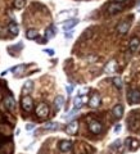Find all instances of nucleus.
Here are the masks:
<instances>
[{"label": "nucleus", "mask_w": 140, "mask_h": 154, "mask_svg": "<svg viewBox=\"0 0 140 154\" xmlns=\"http://www.w3.org/2000/svg\"><path fill=\"white\" fill-rule=\"evenodd\" d=\"M22 108L26 110V112H31L32 108H33V100L31 96L25 95L22 98Z\"/></svg>", "instance_id": "f03ea898"}, {"label": "nucleus", "mask_w": 140, "mask_h": 154, "mask_svg": "<svg viewBox=\"0 0 140 154\" xmlns=\"http://www.w3.org/2000/svg\"><path fill=\"white\" fill-rule=\"evenodd\" d=\"M54 105H55V109L57 110H59L63 108V105H64V98L62 95H58L55 100H54Z\"/></svg>", "instance_id": "a211bd4d"}, {"label": "nucleus", "mask_w": 140, "mask_h": 154, "mask_svg": "<svg viewBox=\"0 0 140 154\" xmlns=\"http://www.w3.org/2000/svg\"><path fill=\"white\" fill-rule=\"evenodd\" d=\"M126 144H127V146L130 150H136V149L139 148V141L138 140H135V139H126Z\"/></svg>", "instance_id": "f3484780"}, {"label": "nucleus", "mask_w": 140, "mask_h": 154, "mask_svg": "<svg viewBox=\"0 0 140 154\" xmlns=\"http://www.w3.org/2000/svg\"><path fill=\"white\" fill-rule=\"evenodd\" d=\"M14 7L17 9H22L25 7V0H14Z\"/></svg>", "instance_id": "393cba45"}, {"label": "nucleus", "mask_w": 140, "mask_h": 154, "mask_svg": "<svg viewBox=\"0 0 140 154\" xmlns=\"http://www.w3.org/2000/svg\"><path fill=\"white\" fill-rule=\"evenodd\" d=\"M36 114H37L40 118H46L48 116H49V107H48L45 103L39 104L37 108H36Z\"/></svg>", "instance_id": "f257e3e1"}, {"label": "nucleus", "mask_w": 140, "mask_h": 154, "mask_svg": "<svg viewBox=\"0 0 140 154\" xmlns=\"http://www.w3.org/2000/svg\"><path fill=\"white\" fill-rule=\"evenodd\" d=\"M104 71L107 72V73H113V72L116 71V62H114V60H110V62H108V64L105 66Z\"/></svg>", "instance_id": "aec40b11"}, {"label": "nucleus", "mask_w": 140, "mask_h": 154, "mask_svg": "<svg viewBox=\"0 0 140 154\" xmlns=\"http://www.w3.org/2000/svg\"><path fill=\"white\" fill-rule=\"evenodd\" d=\"M112 113L116 118H121L122 116H123V105L122 104H117V105H114V108L112 110Z\"/></svg>", "instance_id": "4468645a"}, {"label": "nucleus", "mask_w": 140, "mask_h": 154, "mask_svg": "<svg viewBox=\"0 0 140 154\" xmlns=\"http://www.w3.org/2000/svg\"><path fill=\"white\" fill-rule=\"evenodd\" d=\"M44 51L48 55H54V50H53V49H45Z\"/></svg>", "instance_id": "cd10ccee"}, {"label": "nucleus", "mask_w": 140, "mask_h": 154, "mask_svg": "<svg viewBox=\"0 0 140 154\" xmlns=\"http://www.w3.org/2000/svg\"><path fill=\"white\" fill-rule=\"evenodd\" d=\"M123 9V4H120V3H112V4H109L108 5V13L109 14H116V13H118V12H121Z\"/></svg>", "instance_id": "423d86ee"}, {"label": "nucleus", "mask_w": 140, "mask_h": 154, "mask_svg": "<svg viewBox=\"0 0 140 154\" xmlns=\"http://www.w3.org/2000/svg\"><path fill=\"white\" fill-rule=\"evenodd\" d=\"M37 36H39V32L35 28H30V30H27V32H26V37L30 38V40H33V38H36Z\"/></svg>", "instance_id": "412c9836"}, {"label": "nucleus", "mask_w": 140, "mask_h": 154, "mask_svg": "<svg viewBox=\"0 0 140 154\" xmlns=\"http://www.w3.org/2000/svg\"><path fill=\"white\" fill-rule=\"evenodd\" d=\"M72 90H73V88H72L71 85L67 86V91H68V94H72Z\"/></svg>", "instance_id": "c756f323"}, {"label": "nucleus", "mask_w": 140, "mask_h": 154, "mask_svg": "<svg viewBox=\"0 0 140 154\" xmlns=\"http://www.w3.org/2000/svg\"><path fill=\"white\" fill-rule=\"evenodd\" d=\"M129 28H130V23L126 22V21H123V22H121V23H120V25L117 26V31L121 33V35H125V33L129 31Z\"/></svg>", "instance_id": "2eb2a0df"}, {"label": "nucleus", "mask_w": 140, "mask_h": 154, "mask_svg": "<svg viewBox=\"0 0 140 154\" xmlns=\"http://www.w3.org/2000/svg\"><path fill=\"white\" fill-rule=\"evenodd\" d=\"M100 102H102V99H100V95L99 94H94L89 99V105H90L91 108H98L99 105H100Z\"/></svg>", "instance_id": "6e6552de"}, {"label": "nucleus", "mask_w": 140, "mask_h": 154, "mask_svg": "<svg viewBox=\"0 0 140 154\" xmlns=\"http://www.w3.org/2000/svg\"><path fill=\"white\" fill-rule=\"evenodd\" d=\"M76 25H79V19L77 18H71V19H67V21H64L63 23H62V28H63L64 31H70Z\"/></svg>", "instance_id": "7ed1b4c3"}, {"label": "nucleus", "mask_w": 140, "mask_h": 154, "mask_svg": "<svg viewBox=\"0 0 140 154\" xmlns=\"http://www.w3.org/2000/svg\"><path fill=\"white\" fill-rule=\"evenodd\" d=\"M89 130L93 134H100L102 132V130H103V126H102V123L98 122V121H90Z\"/></svg>", "instance_id": "39448f33"}, {"label": "nucleus", "mask_w": 140, "mask_h": 154, "mask_svg": "<svg viewBox=\"0 0 140 154\" xmlns=\"http://www.w3.org/2000/svg\"><path fill=\"white\" fill-rule=\"evenodd\" d=\"M129 100L132 104H136L140 102V91L139 90H132L131 93L129 94Z\"/></svg>", "instance_id": "9b49d317"}, {"label": "nucleus", "mask_w": 140, "mask_h": 154, "mask_svg": "<svg viewBox=\"0 0 140 154\" xmlns=\"http://www.w3.org/2000/svg\"><path fill=\"white\" fill-rule=\"evenodd\" d=\"M139 44H140V40H139V37L136 36H134L131 40H130V51L131 53H135L138 50V48H139Z\"/></svg>", "instance_id": "f8f14e48"}, {"label": "nucleus", "mask_w": 140, "mask_h": 154, "mask_svg": "<svg viewBox=\"0 0 140 154\" xmlns=\"http://www.w3.org/2000/svg\"><path fill=\"white\" fill-rule=\"evenodd\" d=\"M8 30H9V32L12 33V35H18V31H19V28H18V26L16 25L14 22H12V23H9V26H8Z\"/></svg>", "instance_id": "4be33fe9"}, {"label": "nucleus", "mask_w": 140, "mask_h": 154, "mask_svg": "<svg viewBox=\"0 0 140 154\" xmlns=\"http://www.w3.org/2000/svg\"><path fill=\"white\" fill-rule=\"evenodd\" d=\"M121 128H122V126H121V125H116V126H114V134H118L120 131H121Z\"/></svg>", "instance_id": "bb28decb"}, {"label": "nucleus", "mask_w": 140, "mask_h": 154, "mask_svg": "<svg viewBox=\"0 0 140 154\" xmlns=\"http://www.w3.org/2000/svg\"><path fill=\"white\" fill-rule=\"evenodd\" d=\"M114 2H116V3H120V4H122V3L126 2V0H114Z\"/></svg>", "instance_id": "7c9ffc66"}, {"label": "nucleus", "mask_w": 140, "mask_h": 154, "mask_svg": "<svg viewBox=\"0 0 140 154\" xmlns=\"http://www.w3.org/2000/svg\"><path fill=\"white\" fill-rule=\"evenodd\" d=\"M113 85H114L117 89H122V86H123L122 80L120 79V77H114V79H113Z\"/></svg>", "instance_id": "b1692460"}, {"label": "nucleus", "mask_w": 140, "mask_h": 154, "mask_svg": "<svg viewBox=\"0 0 140 154\" xmlns=\"http://www.w3.org/2000/svg\"><path fill=\"white\" fill-rule=\"evenodd\" d=\"M32 128H35V125H27V126H26V130H32Z\"/></svg>", "instance_id": "c85d7f7f"}, {"label": "nucleus", "mask_w": 140, "mask_h": 154, "mask_svg": "<svg viewBox=\"0 0 140 154\" xmlns=\"http://www.w3.org/2000/svg\"><path fill=\"white\" fill-rule=\"evenodd\" d=\"M77 14V9H71V11H64V12H61L58 14V18L62 19V18H66V17H73Z\"/></svg>", "instance_id": "dca6fc26"}, {"label": "nucleus", "mask_w": 140, "mask_h": 154, "mask_svg": "<svg viewBox=\"0 0 140 154\" xmlns=\"http://www.w3.org/2000/svg\"><path fill=\"white\" fill-rule=\"evenodd\" d=\"M77 130H79V122L77 121H72L70 122L68 125H67L66 127V134L68 135H75L77 132Z\"/></svg>", "instance_id": "0eeeda50"}, {"label": "nucleus", "mask_w": 140, "mask_h": 154, "mask_svg": "<svg viewBox=\"0 0 140 154\" xmlns=\"http://www.w3.org/2000/svg\"><path fill=\"white\" fill-rule=\"evenodd\" d=\"M86 102H88V98H86L85 95H77L76 98L73 99V107H75V109H80Z\"/></svg>", "instance_id": "20e7f679"}, {"label": "nucleus", "mask_w": 140, "mask_h": 154, "mask_svg": "<svg viewBox=\"0 0 140 154\" xmlns=\"http://www.w3.org/2000/svg\"><path fill=\"white\" fill-rule=\"evenodd\" d=\"M55 36V27L54 26H49L46 28V32H45V38L46 40H50Z\"/></svg>", "instance_id": "6ab92c4d"}, {"label": "nucleus", "mask_w": 140, "mask_h": 154, "mask_svg": "<svg viewBox=\"0 0 140 154\" xmlns=\"http://www.w3.org/2000/svg\"><path fill=\"white\" fill-rule=\"evenodd\" d=\"M44 128L45 130H58L59 128V125L57 122H48L44 125Z\"/></svg>", "instance_id": "5701e85b"}, {"label": "nucleus", "mask_w": 140, "mask_h": 154, "mask_svg": "<svg viewBox=\"0 0 140 154\" xmlns=\"http://www.w3.org/2000/svg\"><path fill=\"white\" fill-rule=\"evenodd\" d=\"M32 89H33V82L28 80V81H26V82H25V85L22 86V94L23 95H28L32 91Z\"/></svg>", "instance_id": "ddd939ff"}, {"label": "nucleus", "mask_w": 140, "mask_h": 154, "mask_svg": "<svg viewBox=\"0 0 140 154\" xmlns=\"http://www.w3.org/2000/svg\"><path fill=\"white\" fill-rule=\"evenodd\" d=\"M59 150L61 152H63V153H67V152H70L71 149H72V141L70 140H62L59 141Z\"/></svg>", "instance_id": "1a4fd4ad"}, {"label": "nucleus", "mask_w": 140, "mask_h": 154, "mask_svg": "<svg viewBox=\"0 0 140 154\" xmlns=\"http://www.w3.org/2000/svg\"><path fill=\"white\" fill-rule=\"evenodd\" d=\"M4 105H5V108L8 110H13L16 108V100H14L13 96H7V98L4 99Z\"/></svg>", "instance_id": "9d476101"}, {"label": "nucleus", "mask_w": 140, "mask_h": 154, "mask_svg": "<svg viewBox=\"0 0 140 154\" xmlns=\"http://www.w3.org/2000/svg\"><path fill=\"white\" fill-rule=\"evenodd\" d=\"M23 69H25V66H23V64L17 66V67H14V68H13V73H14V75H16V73L18 75V73H21Z\"/></svg>", "instance_id": "a878e982"}, {"label": "nucleus", "mask_w": 140, "mask_h": 154, "mask_svg": "<svg viewBox=\"0 0 140 154\" xmlns=\"http://www.w3.org/2000/svg\"><path fill=\"white\" fill-rule=\"evenodd\" d=\"M138 11L140 12V4H139V5H138Z\"/></svg>", "instance_id": "2f4dec72"}]
</instances>
